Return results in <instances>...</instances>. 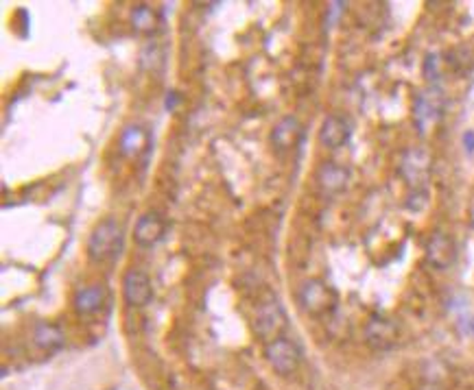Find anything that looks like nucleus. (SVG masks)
<instances>
[{
	"mask_svg": "<svg viewBox=\"0 0 474 390\" xmlns=\"http://www.w3.org/2000/svg\"><path fill=\"white\" fill-rule=\"evenodd\" d=\"M125 231L116 218H105L96 223L88 238V257L96 264L114 262L122 251Z\"/></svg>",
	"mask_w": 474,
	"mask_h": 390,
	"instance_id": "nucleus-1",
	"label": "nucleus"
},
{
	"mask_svg": "<svg viewBox=\"0 0 474 390\" xmlns=\"http://www.w3.org/2000/svg\"><path fill=\"white\" fill-rule=\"evenodd\" d=\"M265 360L278 375L291 377L302 367V349L291 338L280 336L269 345H265Z\"/></svg>",
	"mask_w": 474,
	"mask_h": 390,
	"instance_id": "nucleus-2",
	"label": "nucleus"
},
{
	"mask_svg": "<svg viewBox=\"0 0 474 390\" xmlns=\"http://www.w3.org/2000/svg\"><path fill=\"white\" fill-rule=\"evenodd\" d=\"M287 329V312L282 307V303L276 297L265 299L254 314V333L260 338L265 345H269L271 341L282 336V331Z\"/></svg>",
	"mask_w": 474,
	"mask_h": 390,
	"instance_id": "nucleus-3",
	"label": "nucleus"
},
{
	"mask_svg": "<svg viewBox=\"0 0 474 390\" xmlns=\"http://www.w3.org/2000/svg\"><path fill=\"white\" fill-rule=\"evenodd\" d=\"M299 305L308 317H323L335 309L337 292L323 279H308L299 288Z\"/></svg>",
	"mask_w": 474,
	"mask_h": 390,
	"instance_id": "nucleus-4",
	"label": "nucleus"
},
{
	"mask_svg": "<svg viewBox=\"0 0 474 390\" xmlns=\"http://www.w3.org/2000/svg\"><path fill=\"white\" fill-rule=\"evenodd\" d=\"M433 170V155L424 146H411L400 158V177L415 190H420L429 181Z\"/></svg>",
	"mask_w": 474,
	"mask_h": 390,
	"instance_id": "nucleus-5",
	"label": "nucleus"
},
{
	"mask_svg": "<svg viewBox=\"0 0 474 390\" xmlns=\"http://www.w3.org/2000/svg\"><path fill=\"white\" fill-rule=\"evenodd\" d=\"M363 336H365L367 347H371L374 351H389L400 341V329H398V325L391 319L374 314L367 321Z\"/></svg>",
	"mask_w": 474,
	"mask_h": 390,
	"instance_id": "nucleus-6",
	"label": "nucleus"
},
{
	"mask_svg": "<svg viewBox=\"0 0 474 390\" xmlns=\"http://www.w3.org/2000/svg\"><path fill=\"white\" fill-rule=\"evenodd\" d=\"M122 299L129 307H146L154 301V285L149 275L140 268H129L122 277Z\"/></svg>",
	"mask_w": 474,
	"mask_h": 390,
	"instance_id": "nucleus-7",
	"label": "nucleus"
},
{
	"mask_svg": "<svg viewBox=\"0 0 474 390\" xmlns=\"http://www.w3.org/2000/svg\"><path fill=\"white\" fill-rule=\"evenodd\" d=\"M427 262L435 271H448L457 262V244L451 233L435 231L427 242Z\"/></svg>",
	"mask_w": 474,
	"mask_h": 390,
	"instance_id": "nucleus-8",
	"label": "nucleus"
},
{
	"mask_svg": "<svg viewBox=\"0 0 474 390\" xmlns=\"http://www.w3.org/2000/svg\"><path fill=\"white\" fill-rule=\"evenodd\" d=\"M317 186L326 196H337L345 192V188L350 186V168L337 162L321 164L317 170Z\"/></svg>",
	"mask_w": 474,
	"mask_h": 390,
	"instance_id": "nucleus-9",
	"label": "nucleus"
},
{
	"mask_svg": "<svg viewBox=\"0 0 474 390\" xmlns=\"http://www.w3.org/2000/svg\"><path fill=\"white\" fill-rule=\"evenodd\" d=\"M166 233V220L162 218L160 212H146L138 218L134 227V240L142 249L156 247Z\"/></svg>",
	"mask_w": 474,
	"mask_h": 390,
	"instance_id": "nucleus-10",
	"label": "nucleus"
},
{
	"mask_svg": "<svg viewBox=\"0 0 474 390\" xmlns=\"http://www.w3.org/2000/svg\"><path fill=\"white\" fill-rule=\"evenodd\" d=\"M350 136H352L350 122L339 114L326 116L321 122V126H319V142H321V146H326L330 150H337V148L345 146L347 142H350Z\"/></svg>",
	"mask_w": 474,
	"mask_h": 390,
	"instance_id": "nucleus-11",
	"label": "nucleus"
},
{
	"mask_svg": "<svg viewBox=\"0 0 474 390\" xmlns=\"http://www.w3.org/2000/svg\"><path fill=\"white\" fill-rule=\"evenodd\" d=\"M105 299H108V290L103 283H90L86 288L77 290L72 299V305H74V312L81 317V319H90L94 317L96 312H101V307L105 305Z\"/></svg>",
	"mask_w": 474,
	"mask_h": 390,
	"instance_id": "nucleus-12",
	"label": "nucleus"
},
{
	"mask_svg": "<svg viewBox=\"0 0 474 390\" xmlns=\"http://www.w3.org/2000/svg\"><path fill=\"white\" fill-rule=\"evenodd\" d=\"M304 131H302V124L295 116H284L276 126H273L271 131V144L276 146L278 150L287 153V150H293L299 140H302Z\"/></svg>",
	"mask_w": 474,
	"mask_h": 390,
	"instance_id": "nucleus-13",
	"label": "nucleus"
},
{
	"mask_svg": "<svg viewBox=\"0 0 474 390\" xmlns=\"http://www.w3.org/2000/svg\"><path fill=\"white\" fill-rule=\"evenodd\" d=\"M33 345L42 353L51 355V353H57L59 349H64L66 336H64L62 327H57L53 323H37L33 327Z\"/></svg>",
	"mask_w": 474,
	"mask_h": 390,
	"instance_id": "nucleus-14",
	"label": "nucleus"
},
{
	"mask_svg": "<svg viewBox=\"0 0 474 390\" xmlns=\"http://www.w3.org/2000/svg\"><path fill=\"white\" fill-rule=\"evenodd\" d=\"M118 146L125 158H138V155L144 153V148L149 146V131L142 124H127L120 131Z\"/></svg>",
	"mask_w": 474,
	"mask_h": 390,
	"instance_id": "nucleus-15",
	"label": "nucleus"
},
{
	"mask_svg": "<svg viewBox=\"0 0 474 390\" xmlns=\"http://www.w3.org/2000/svg\"><path fill=\"white\" fill-rule=\"evenodd\" d=\"M129 22H132V29L136 33H142V35H151L158 31L160 27V16L154 7L149 5H136L129 13Z\"/></svg>",
	"mask_w": 474,
	"mask_h": 390,
	"instance_id": "nucleus-16",
	"label": "nucleus"
},
{
	"mask_svg": "<svg viewBox=\"0 0 474 390\" xmlns=\"http://www.w3.org/2000/svg\"><path fill=\"white\" fill-rule=\"evenodd\" d=\"M437 116H439L437 100L431 94H420L415 98V107H413V118L420 131L427 134V129L437 120Z\"/></svg>",
	"mask_w": 474,
	"mask_h": 390,
	"instance_id": "nucleus-17",
	"label": "nucleus"
},
{
	"mask_svg": "<svg viewBox=\"0 0 474 390\" xmlns=\"http://www.w3.org/2000/svg\"><path fill=\"white\" fill-rule=\"evenodd\" d=\"M424 74H427L429 81H435L439 76V55L437 53H431L424 61Z\"/></svg>",
	"mask_w": 474,
	"mask_h": 390,
	"instance_id": "nucleus-18",
	"label": "nucleus"
},
{
	"mask_svg": "<svg viewBox=\"0 0 474 390\" xmlns=\"http://www.w3.org/2000/svg\"><path fill=\"white\" fill-rule=\"evenodd\" d=\"M343 3H333L330 7H328V13H326V29H330V27H335L337 24V20H339V16L343 13Z\"/></svg>",
	"mask_w": 474,
	"mask_h": 390,
	"instance_id": "nucleus-19",
	"label": "nucleus"
},
{
	"mask_svg": "<svg viewBox=\"0 0 474 390\" xmlns=\"http://www.w3.org/2000/svg\"><path fill=\"white\" fill-rule=\"evenodd\" d=\"M463 144H466V148L470 150V153H474V131L470 129V131H466V136H463Z\"/></svg>",
	"mask_w": 474,
	"mask_h": 390,
	"instance_id": "nucleus-20",
	"label": "nucleus"
},
{
	"mask_svg": "<svg viewBox=\"0 0 474 390\" xmlns=\"http://www.w3.org/2000/svg\"><path fill=\"white\" fill-rule=\"evenodd\" d=\"M417 390H437V388L435 386H420Z\"/></svg>",
	"mask_w": 474,
	"mask_h": 390,
	"instance_id": "nucleus-21",
	"label": "nucleus"
},
{
	"mask_svg": "<svg viewBox=\"0 0 474 390\" xmlns=\"http://www.w3.org/2000/svg\"><path fill=\"white\" fill-rule=\"evenodd\" d=\"M472 333H474V321H472Z\"/></svg>",
	"mask_w": 474,
	"mask_h": 390,
	"instance_id": "nucleus-22",
	"label": "nucleus"
}]
</instances>
